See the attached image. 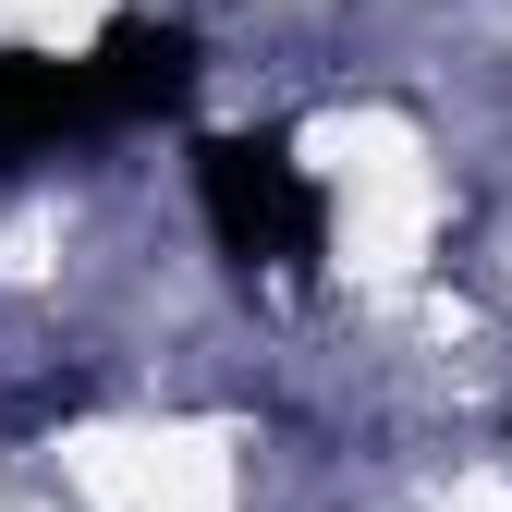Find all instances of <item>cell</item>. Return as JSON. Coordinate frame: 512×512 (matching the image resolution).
<instances>
[{
	"label": "cell",
	"instance_id": "6da1fadb",
	"mask_svg": "<svg viewBox=\"0 0 512 512\" xmlns=\"http://www.w3.org/2000/svg\"><path fill=\"white\" fill-rule=\"evenodd\" d=\"M196 208H208V232H220V256L244 281L256 269L305 281L317 256H330V196L305 183L293 135H208L196 147Z\"/></svg>",
	"mask_w": 512,
	"mask_h": 512
},
{
	"label": "cell",
	"instance_id": "3957f363",
	"mask_svg": "<svg viewBox=\"0 0 512 512\" xmlns=\"http://www.w3.org/2000/svg\"><path fill=\"white\" fill-rule=\"evenodd\" d=\"M86 74H98V110H110V135H122V122H171L183 98H196V25L122 13V25L86 49Z\"/></svg>",
	"mask_w": 512,
	"mask_h": 512
},
{
	"label": "cell",
	"instance_id": "7a4b0ae2",
	"mask_svg": "<svg viewBox=\"0 0 512 512\" xmlns=\"http://www.w3.org/2000/svg\"><path fill=\"white\" fill-rule=\"evenodd\" d=\"M74 135H110L98 74L86 61H49V49H0V171H37Z\"/></svg>",
	"mask_w": 512,
	"mask_h": 512
}]
</instances>
